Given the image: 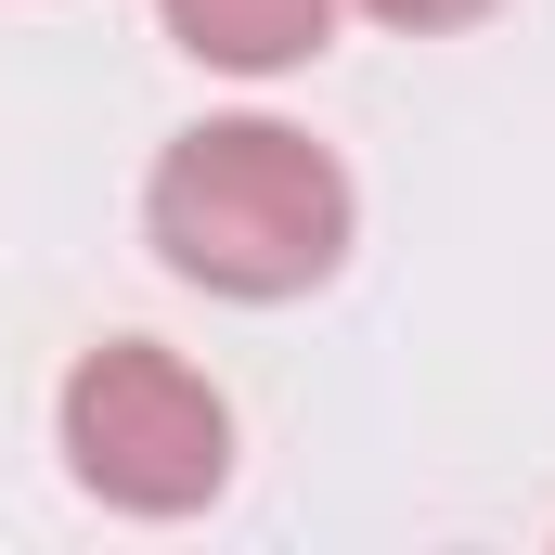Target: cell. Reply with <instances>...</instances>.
Masks as SVG:
<instances>
[{
  "label": "cell",
  "instance_id": "cell-1",
  "mask_svg": "<svg viewBox=\"0 0 555 555\" xmlns=\"http://www.w3.org/2000/svg\"><path fill=\"white\" fill-rule=\"evenodd\" d=\"M349 220H362L349 207V168L310 130H284V117H207V130L168 142L155 181H142L155 259L181 284H207V297H246V310L310 297L349 259Z\"/></svg>",
  "mask_w": 555,
  "mask_h": 555
},
{
  "label": "cell",
  "instance_id": "cell-2",
  "mask_svg": "<svg viewBox=\"0 0 555 555\" xmlns=\"http://www.w3.org/2000/svg\"><path fill=\"white\" fill-rule=\"evenodd\" d=\"M52 426H65V478L91 504H117V517H194L233 478V401L155 336H104L65 375Z\"/></svg>",
  "mask_w": 555,
  "mask_h": 555
},
{
  "label": "cell",
  "instance_id": "cell-3",
  "mask_svg": "<svg viewBox=\"0 0 555 555\" xmlns=\"http://www.w3.org/2000/svg\"><path fill=\"white\" fill-rule=\"evenodd\" d=\"M155 13H168V39H181L194 65H220V78H284V65H310V52L336 39L349 0H155Z\"/></svg>",
  "mask_w": 555,
  "mask_h": 555
},
{
  "label": "cell",
  "instance_id": "cell-4",
  "mask_svg": "<svg viewBox=\"0 0 555 555\" xmlns=\"http://www.w3.org/2000/svg\"><path fill=\"white\" fill-rule=\"evenodd\" d=\"M375 26H401V39H452V26H478L491 0H362Z\"/></svg>",
  "mask_w": 555,
  "mask_h": 555
}]
</instances>
